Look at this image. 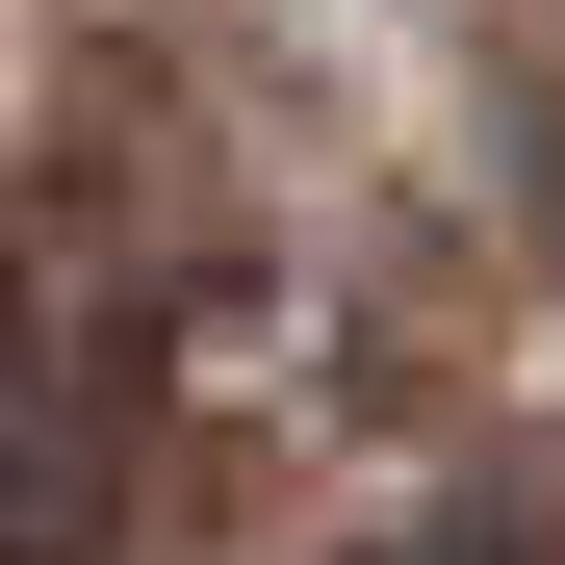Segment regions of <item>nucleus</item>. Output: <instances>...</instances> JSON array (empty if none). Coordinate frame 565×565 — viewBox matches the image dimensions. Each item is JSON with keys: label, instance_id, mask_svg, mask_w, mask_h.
Segmentation results:
<instances>
[{"label": "nucleus", "instance_id": "2", "mask_svg": "<svg viewBox=\"0 0 565 565\" xmlns=\"http://www.w3.org/2000/svg\"><path fill=\"white\" fill-rule=\"evenodd\" d=\"M386 565H565V514H437V540H386Z\"/></svg>", "mask_w": 565, "mask_h": 565}, {"label": "nucleus", "instance_id": "1", "mask_svg": "<svg viewBox=\"0 0 565 565\" xmlns=\"http://www.w3.org/2000/svg\"><path fill=\"white\" fill-rule=\"evenodd\" d=\"M104 514H129L104 386H77L52 334H0V565H104Z\"/></svg>", "mask_w": 565, "mask_h": 565}]
</instances>
